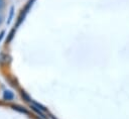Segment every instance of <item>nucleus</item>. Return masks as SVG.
I'll use <instances>...</instances> for the list:
<instances>
[{
	"instance_id": "nucleus-6",
	"label": "nucleus",
	"mask_w": 129,
	"mask_h": 119,
	"mask_svg": "<svg viewBox=\"0 0 129 119\" xmlns=\"http://www.w3.org/2000/svg\"><path fill=\"white\" fill-rule=\"evenodd\" d=\"M4 34H5V31H4V30H1V31H0V42H1V40L3 39Z\"/></svg>"
},
{
	"instance_id": "nucleus-2",
	"label": "nucleus",
	"mask_w": 129,
	"mask_h": 119,
	"mask_svg": "<svg viewBox=\"0 0 129 119\" xmlns=\"http://www.w3.org/2000/svg\"><path fill=\"white\" fill-rule=\"evenodd\" d=\"M7 7V0H0V12H3Z\"/></svg>"
},
{
	"instance_id": "nucleus-4",
	"label": "nucleus",
	"mask_w": 129,
	"mask_h": 119,
	"mask_svg": "<svg viewBox=\"0 0 129 119\" xmlns=\"http://www.w3.org/2000/svg\"><path fill=\"white\" fill-rule=\"evenodd\" d=\"M14 32H15V29H14V28L9 32V34H8L9 36H8V38H7V40H6V42H7V43H9V42L12 40V38H13V36H14V35H13V34H14Z\"/></svg>"
},
{
	"instance_id": "nucleus-5",
	"label": "nucleus",
	"mask_w": 129,
	"mask_h": 119,
	"mask_svg": "<svg viewBox=\"0 0 129 119\" xmlns=\"http://www.w3.org/2000/svg\"><path fill=\"white\" fill-rule=\"evenodd\" d=\"M4 22V15L2 14V12H0V25Z\"/></svg>"
},
{
	"instance_id": "nucleus-3",
	"label": "nucleus",
	"mask_w": 129,
	"mask_h": 119,
	"mask_svg": "<svg viewBox=\"0 0 129 119\" xmlns=\"http://www.w3.org/2000/svg\"><path fill=\"white\" fill-rule=\"evenodd\" d=\"M13 14H14V7L11 6L10 9H9V16H8V20H7V23H10L12 18H13Z\"/></svg>"
},
{
	"instance_id": "nucleus-1",
	"label": "nucleus",
	"mask_w": 129,
	"mask_h": 119,
	"mask_svg": "<svg viewBox=\"0 0 129 119\" xmlns=\"http://www.w3.org/2000/svg\"><path fill=\"white\" fill-rule=\"evenodd\" d=\"M14 97H15L14 93L12 91H10V90H5L3 92V99L5 101H12L14 99Z\"/></svg>"
}]
</instances>
